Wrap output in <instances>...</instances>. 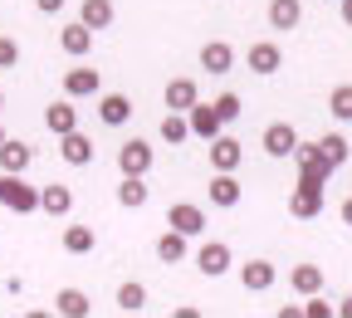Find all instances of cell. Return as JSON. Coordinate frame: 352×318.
<instances>
[{"label":"cell","mask_w":352,"mask_h":318,"mask_svg":"<svg viewBox=\"0 0 352 318\" xmlns=\"http://www.w3.org/2000/svg\"><path fill=\"white\" fill-rule=\"evenodd\" d=\"M294 162H298V181H314V187H328L333 171H338V167L323 157V147H318V142H298Z\"/></svg>","instance_id":"cell-1"},{"label":"cell","mask_w":352,"mask_h":318,"mask_svg":"<svg viewBox=\"0 0 352 318\" xmlns=\"http://www.w3.org/2000/svg\"><path fill=\"white\" fill-rule=\"evenodd\" d=\"M152 142H142V138H127L122 147H118V171L122 176H147L152 171Z\"/></svg>","instance_id":"cell-2"},{"label":"cell","mask_w":352,"mask_h":318,"mask_svg":"<svg viewBox=\"0 0 352 318\" xmlns=\"http://www.w3.org/2000/svg\"><path fill=\"white\" fill-rule=\"evenodd\" d=\"M0 206H10L15 215H30V211H39V187H30L25 176H10V171H6V191H0Z\"/></svg>","instance_id":"cell-3"},{"label":"cell","mask_w":352,"mask_h":318,"mask_svg":"<svg viewBox=\"0 0 352 318\" xmlns=\"http://www.w3.org/2000/svg\"><path fill=\"white\" fill-rule=\"evenodd\" d=\"M259 147L270 152L274 162L294 157V152H298V127H294V123H270V127H264V138H259Z\"/></svg>","instance_id":"cell-4"},{"label":"cell","mask_w":352,"mask_h":318,"mask_svg":"<svg viewBox=\"0 0 352 318\" xmlns=\"http://www.w3.org/2000/svg\"><path fill=\"white\" fill-rule=\"evenodd\" d=\"M323 201H328V187H314V181H298V187H294V196H289V211H294L298 220H314V215L323 211Z\"/></svg>","instance_id":"cell-5"},{"label":"cell","mask_w":352,"mask_h":318,"mask_svg":"<svg viewBox=\"0 0 352 318\" xmlns=\"http://www.w3.org/2000/svg\"><path fill=\"white\" fill-rule=\"evenodd\" d=\"M196 269H201L206 279H220V275L230 269V245H226V240H206V245L196 250Z\"/></svg>","instance_id":"cell-6"},{"label":"cell","mask_w":352,"mask_h":318,"mask_svg":"<svg viewBox=\"0 0 352 318\" xmlns=\"http://www.w3.org/2000/svg\"><path fill=\"white\" fill-rule=\"evenodd\" d=\"M186 118H191V138H201V142H215L226 132V118L215 113V103H196Z\"/></svg>","instance_id":"cell-7"},{"label":"cell","mask_w":352,"mask_h":318,"mask_svg":"<svg viewBox=\"0 0 352 318\" xmlns=\"http://www.w3.org/2000/svg\"><path fill=\"white\" fill-rule=\"evenodd\" d=\"M64 94H69V98H98V94H103L98 69H88V64L69 69V74H64Z\"/></svg>","instance_id":"cell-8"},{"label":"cell","mask_w":352,"mask_h":318,"mask_svg":"<svg viewBox=\"0 0 352 318\" xmlns=\"http://www.w3.org/2000/svg\"><path fill=\"white\" fill-rule=\"evenodd\" d=\"M206 191H210V206H220V211H235V206H240V196H245V187L235 181V171H215Z\"/></svg>","instance_id":"cell-9"},{"label":"cell","mask_w":352,"mask_h":318,"mask_svg":"<svg viewBox=\"0 0 352 318\" xmlns=\"http://www.w3.org/2000/svg\"><path fill=\"white\" fill-rule=\"evenodd\" d=\"M94 34H98L94 25H83V20H74V25H64V30H59V50H64L69 59H83L88 50H94Z\"/></svg>","instance_id":"cell-10"},{"label":"cell","mask_w":352,"mask_h":318,"mask_svg":"<svg viewBox=\"0 0 352 318\" xmlns=\"http://www.w3.org/2000/svg\"><path fill=\"white\" fill-rule=\"evenodd\" d=\"M279 69H284V50H279L274 39L250 44V74H264V78H270V74H279Z\"/></svg>","instance_id":"cell-11"},{"label":"cell","mask_w":352,"mask_h":318,"mask_svg":"<svg viewBox=\"0 0 352 318\" xmlns=\"http://www.w3.org/2000/svg\"><path fill=\"white\" fill-rule=\"evenodd\" d=\"M166 225H176L182 235H191V240H196V235L206 231V211H201V206H191V201H176V206L166 211Z\"/></svg>","instance_id":"cell-12"},{"label":"cell","mask_w":352,"mask_h":318,"mask_svg":"<svg viewBox=\"0 0 352 318\" xmlns=\"http://www.w3.org/2000/svg\"><path fill=\"white\" fill-rule=\"evenodd\" d=\"M240 162H245V147H240V138L220 132V138L210 142V167H215V171H235Z\"/></svg>","instance_id":"cell-13"},{"label":"cell","mask_w":352,"mask_h":318,"mask_svg":"<svg viewBox=\"0 0 352 318\" xmlns=\"http://www.w3.org/2000/svg\"><path fill=\"white\" fill-rule=\"evenodd\" d=\"M274 279H279V269H274L270 259H250V264H240V284H245L250 294L274 289Z\"/></svg>","instance_id":"cell-14"},{"label":"cell","mask_w":352,"mask_h":318,"mask_svg":"<svg viewBox=\"0 0 352 318\" xmlns=\"http://www.w3.org/2000/svg\"><path fill=\"white\" fill-rule=\"evenodd\" d=\"M44 127H50L54 138H64V132H74V127H78V108H74V98H69V94H64L59 103L44 108Z\"/></svg>","instance_id":"cell-15"},{"label":"cell","mask_w":352,"mask_h":318,"mask_svg":"<svg viewBox=\"0 0 352 318\" xmlns=\"http://www.w3.org/2000/svg\"><path fill=\"white\" fill-rule=\"evenodd\" d=\"M34 162V147L20 142V138H6V147H0V171H10V176H25Z\"/></svg>","instance_id":"cell-16"},{"label":"cell","mask_w":352,"mask_h":318,"mask_svg":"<svg viewBox=\"0 0 352 318\" xmlns=\"http://www.w3.org/2000/svg\"><path fill=\"white\" fill-rule=\"evenodd\" d=\"M162 98H166V108H176V113H191V108L201 103V88H196V78H171Z\"/></svg>","instance_id":"cell-17"},{"label":"cell","mask_w":352,"mask_h":318,"mask_svg":"<svg viewBox=\"0 0 352 318\" xmlns=\"http://www.w3.org/2000/svg\"><path fill=\"white\" fill-rule=\"evenodd\" d=\"M201 69H206V74H230V69H235V50H230L226 39L201 44Z\"/></svg>","instance_id":"cell-18"},{"label":"cell","mask_w":352,"mask_h":318,"mask_svg":"<svg viewBox=\"0 0 352 318\" xmlns=\"http://www.w3.org/2000/svg\"><path fill=\"white\" fill-rule=\"evenodd\" d=\"M59 157H64L69 167H88V162H94V142L74 127V132H64V138H59Z\"/></svg>","instance_id":"cell-19"},{"label":"cell","mask_w":352,"mask_h":318,"mask_svg":"<svg viewBox=\"0 0 352 318\" xmlns=\"http://www.w3.org/2000/svg\"><path fill=\"white\" fill-rule=\"evenodd\" d=\"M39 211H44V215H69V211H74V191L59 187V181L39 187Z\"/></svg>","instance_id":"cell-20"},{"label":"cell","mask_w":352,"mask_h":318,"mask_svg":"<svg viewBox=\"0 0 352 318\" xmlns=\"http://www.w3.org/2000/svg\"><path fill=\"white\" fill-rule=\"evenodd\" d=\"M98 118H103L108 127H122V123L132 118V98H127V94H98Z\"/></svg>","instance_id":"cell-21"},{"label":"cell","mask_w":352,"mask_h":318,"mask_svg":"<svg viewBox=\"0 0 352 318\" xmlns=\"http://www.w3.org/2000/svg\"><path fill=\"white\" fill-rule=\"evenodd\" d=\"M54 313H64V318H88V313H94V299H88L83 289H59V294H54Z\"/></svg>","instance_id":"cell-22"},{"label":"cell","mask_w":352,"mask_h":318,"mask_svg":"<svg viewBox=\"0 0 352 318\" xmlns=\"http://www.w3.org/2000/svg\"><path fill=\"white\" fill-rule=\"evenodd\" d=\"M289 289L303 294V299L318 294V289H323V269H318V264H294V269H289Z\"/></svg>","instance_id":"cell-23"},{"label":"cell","mask_w":352,"mask_h":318,"mask_svg":"<svg viewBox=\"0 0 352 318\" xmlns=\"http://www.w3.org/2000/svg\"><path fill=\"white\" fill-rule=\"evenodd\" d=\"M303 6L298 0H270V30H298Z\"/></svg>","instance_id":"cell-24"},{"label":"cell","mask_w":352,"mask_h":318,"mask_svg":"<svg viewBox=\"0 0 352 318\" xmlns=\"http://www.w3.org/2000/svg\"><path fill=\"white\" fill-rule=\"evenodd\" d=\"M186 240H191V235H182V231L171 225V231L157 240V259H162V264H182V259H186Z\"/></svg>","instance_id":"cell-25"},{"label":"cell","mask_w":352,"mask_h":318,"mask_svg":"<svg viewBox=\"0 0 352 318\" xmlns=\"http://www.w3.org/2000/svg\"><path fill=\"white\" fill-rule=\"evenodd\" d=\"M157 132H162V142H171V147H182V142L191 138V118L171 108V113L162 118V127H157Z\"/></svg>","instance_id":"cell-26"},{"label":"cell","mask_w":352,"mask_h":318,"mask_svg":"<svg viewBox=\"0 0 352 318\" xmlns=\"http://www.w3.org/2000/svg\"><path fill=\"white\" fill-rule=\"evenodd\" d=\"M118 206L142 211V206H147V181H142V176H122V187H118Z\"/></svg>","instance_id":"cell-27"},{"label":"cell","mask_w":352,"mask_h":318,"mask_svg":"<svg viewBox=\"0 0 352 318\" xmlns=\"http://www.w3.org/2000/svg\"><path fill=\"white\" fill-rule=\"evenodd\" d=\"M78 20L94 25V30H108V25H113V0H83V6H78Z\"/></svg>","instance_id":"cell-28"},{"label":"cell","mask_w":352,"mask_h":318,"mask_svg":"<svg viewBox=\"0 0 352 318\" xmlns=\"http://www.w3.org/2000/svg\"><path fill=\"white\" fill-rule=\"evenodd\" d=\"M94 245H98L94 225H69V231H64V250H69V255H88Z\"/></svg>","instance_id":"cell-29"},{"label":"cell","mask_w":352,"mask_h":318,"mask_svg":"<svg viewBox=\"0 0 352 318\" xmlns=\"http://www.w3.org/2000/svg\"><path fill=\"white\" fill-rule=\"evenodd\" d=\"M328 113L338 123H352V83H338L333 94H328Z\"/></svg>","instance_id":"cell-30"},{"label":"cell","mask_w":352,"mask_h":318,"mask_svg":"<svg viewBox=\"0 0 352 318\" xmlns=\"http://www.w3.org/2000/svg\"><path fill=\"white\" fill-rule=\"evenodd\" d=\"M318 147H323V157H328L333 167H342V162H347V152H352L342 132H323V138H318Z\"/></svg>","instance_id":"cell-31"},{"label":"cell","mask_w":352,"mask_h":318,"mask_svg":"<svg viewBox=\"0 0 352 318\" xmlns=\"http://www.w3.org/2000/svg\"><path fill=\"white\" fill-rule=\"evenodd\" d=\"M118 308H122V313H142V308H147V289H142V284H122V289H118Z\"/></svg>","instance_id":"cell-32"},{"label":"cell","mask_w":352,"mask_h":318,"mask_svg":"<svg viewBox=\"0 0 352 318\" xmlns=\"http://www.w3.org/2000/svg\"><path fill=\"white\" fill-rule=\"evenodd\" d=\"M215 113L226 118V127H230V123L245 113V108H240V94H220V98H215Z\"/></svg>","instance_id":"cell-33"},{"label":"cell","mask_w":352,"mask_h":318,"mask_svg":"<svg viewBox=\"0 0 352 318\" xmlns=\"http://www.w3.org/2000/svg\"><path fill=\"white\" fill-rule=\"evenodd\" d=\"M15 64H20V39L0 34V69H15Z\"/></svg>","instance_id":"cell-34"},{"label":"cell","mask_w":352,"mask_h":318,"mask_svg":"<svg viewBox=\"0 0 352 318\" xmlns=\"http://www.w3.org/2000/svg\"><path fill=\"white\" fill-rule=\"evenodd\" d=\"M303 318H333V304H328V299H318V294H308V304H303Z\"/></svg>","instance_id":"cell-35"},{"label":"cell","mask_w":352,"mask_h":318,"mask_svg":"<svg viewBox=\"0 0 352 318\" xmlns=\"http://www.w3.org/2000/svg\"><path fill=\"white\" fill-rule=\"evenodd\" d=\"M34 6H39L44 15H59V10H64V0H34Z\"/></svg>","instance_id":"cell-36"},{"label":"cell","mask_w":352,"mask_h":318,"mask_svg":"<svg viewBox=\"0 0 352 318\" xmlns=\"http://www.w3.org/2000/svg\"><path fill=\"white\" fill-rule=\"evenodd\" d=\"M342 225H352V196L342 201Z\"/></svg>","instance_id":"cell-37"},{"label":"cell","mask_w":352,"mask_h":318,"mask_svg":"<svg viewBox=\"0 0 352 318\" xmlns=\"http://www.w3.org/2000/svg\"><path fill=\"white\" fill-rule=\"evenodd\" d=\"M342 25H352V0H342Z\"/></svg>","instance_id":"cell-38"},{"label":"cell","mask_w":352,"mask_h":318,"mask_svg":"<svg viewBox=\"0 0 352 318\" xmlns=\"http://www.w3.org/2000/svg\"><path fill=\"white\" fill-rule=\"evenodd\" d=\"M338 313H342V318H352V299H342V304H338Z\"/></svg>","instance_id":"cell-39"},{"label":"cell","mask_w":352,"mask_h":318,"mask_svg":"<svg viewBox=\"0 0 352 318\" xmlns=\"http://www.w3.org/2000/svg\"><path fill=\"white\" fill-rule=\"evenodd\" d=\"M0 147H6V127H0Z\"/></svg>","instance_id":"cell-40"},{"label":"cell","mask_w":352,"mask_h":318,"mask_svg":"<svg viewBox=\"0 0 352 318\" xmlns=\"http://www.w3.org/2000/svg\"><path fill=\"white\" fill-rule=\"evenodd\" d=\"M0 191H6V171H0Z\"/></svg>","instance_id":"cell-41"},{"label":"cell","mask_w":352,"mask_h":318,"mask_svg":"<svg viewBox=\"0 0 352 318\" xmlns=\"http://www.w3.org/2000/svg\"><path fill=\"white\" fill-rule=\"evenodd\" d=\"M0 108H6V94H0Z\"/></svg>","instance_id":"cell-42"}]
</instances>
